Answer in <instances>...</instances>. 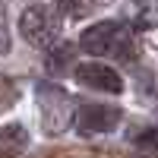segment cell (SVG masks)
Here are the masks:
<instances>
[{"label": "cell", "instance_id": "cell-2", "mask_svg": "<svg viewBox=\"0 0 158 158\" xmlns=\"http://www.w3.org/2000/svg\"><path fill=\"white\" fill-rule=\"evenodd\" d=\"M35 95H38V108H41V130L48 136H60L73 123V98L51 82H38Z\"/></svg>", "mask_w": 158, "mask_h": 158}, {"label": "cell", "instance_id": "cell-6", "mask_svg": "<svg viewBox=\"0 0 158 158\" xmlns=\"http://www.w3.org/2000/svg\"><path fill=\"white\" fill-rule=\"evenodd\" d=\"M123 19L133 25V29H139V32L155 29L158 25V0H133V3L127 6Z\"/></svg>", "mask_w": 158, "mask_h": 158}, {"label": "cell", "instance_id": "cell-4", "mask_svg": "<svg viewBox=\"0 0 158 158\" xmlns=\"http://www.w3.org/2000/svg\"><path fill=\"white\" fill-rule=\"evenodd\" d=\"M120 108H111V104H82L76 111V130L79 136H98V133H111V130L120 123Z\"/></svg>", "mask_w": 158, "mask_h": 158}, {"label": "cell", "instance_id": "cell-7", "mask_svg": "<svg viewBox=\"0 0 158 158\" xmlns=\"http://www.w3.org/2000/svg\"><path fill=\"white\" fill-rule=\"evenodd\" d=\"M29 146V133L19 123H6L0 127V158H19Z\"/></svg>", "mask_w": 158, "mask_h": 158}, {"label": "cell", "instance_id": "cell-5", "mask_svg": "<svg viewBox=\"0 0 158 158\" xmlns=\"http://www.w3.org/2000/svg\"><path fill=\"white\" fill-rule=\"evenodd\" d=\"M76 82L85 85V89H98V92H108V95H120L123 92V79L117 76V70H111L108 63H98V60H89V63H79L73 70Z\"/></svg>", "mask_w": 158, "mask_h": 158}, {"label": "cell", "instance_id": "cell-12", "mask_svg": "<svg viewBox=\"0 0 158 158\" xmlns=\"http://www.w3.org/2000/svg\"><path fill=\"white\" fill-rule=\"evenodd\" d=\"M10 51V32H6V19L3 13H0V54H6Z\"/></svg>", "mask_w": 158, "mask_h": 158}, {"label": "cell", "instance_id": "cell-11", "mask_svg": "<svg viewBox=\"0 0 158 158\" xmlns=\"http://www.w3.org/2000/svg\"><path fill=\"white\" fill-rule=\"evenodd\" d=\"M54 3H57V10L63 16H76L79 13V0H54Z\"/></svg>", "mask_w": 158, "mask_h": 158}, {"label": "cell", "instance_id": "cell-10", "mask_svg": "<svg viewBox=\"0 0 158 158\" xmlns=\"http://www.w3.org/2000/svg\"><path fill=\"white\" fill-rule=\"evenodd\" d=\"M13 98H16V85H13L10 79L0 76V111H6L10 104H13Z\"/></svg>", "mask_w": 158, "mask_h": 158}, {"label": "cell", "instance_id": "cell-1", "mask_svg": "<svg viewBox=\"0 0 158 158\" xmlns=\"http://www.w3.org/2000/svg\"><path fill=\"white\" fill-rule=\"evenodd\" d=\"M82 51H89L92 57H117V60H133L136 57V44H133V35H130L120 22H95L89 25L79 38Z\"/></svg>", "mask_w": 158, "mask_h": 158}, {"label": "cell", "instance_id": "cell-9", "mask_svg": "<svg viewBox=\"0 0 158 158\" xmlns=\"http://www.w3.org/2000/svg\"><path fill=\"white\" fill-rule=\"evenodd\" d=\"M133 142H136L139 149L158 152V127H152V130H142V133H136V136H133Z\"/></svg>", "mask_w": 158, "mask_h": 158}, {"label": "cell", "instance_id": "cell-8", "mask_svg": "<svg viewBox=\"0 0 158 158\" xmlns=\"http://www.w3.org/2000/svg\"><path fill=\"white\" fill-rule=\"evenodd\" d=\"M73 63V44H60L54 54H51V60H48V67L54 70V73H60L63 67H70Z\"/></svg>", "mask_w": 158, "mask_h": 158}, {"label": "cell", "instance_id": "cell-3", "mask_svg": "<svg viewBox=\"0 0 158 158\" xmlns=\"http://www.w3.org/2000/svg\"><path fill=\"white\" fill-rule=\"evenodd\" d=\"M19 32H22V38L32 48H48L57 38L60 22H57V16L48 6H29L22 13V19H19Z\"/></svg>", "mask_w": 158, "mask_h": 158}]
</instances>
